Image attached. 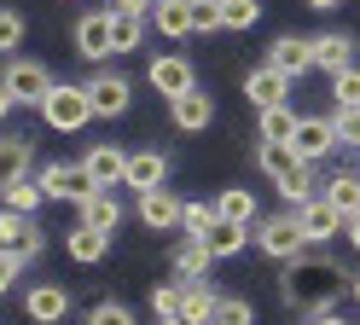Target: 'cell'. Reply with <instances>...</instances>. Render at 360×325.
Returning <instances> with one entry per match:
<instances>
[{
    "mask_svg": "<svg viewBox=\"0 0 360 325\" xmlns=\"http://www.w3.org/2000/svg\"><path fill=\"white\" fill-rule=\"evenodd\" d=\"M354 285V279L326 262V255H297V262H285V279H279V291H285V308H297V314H326L337 308V296H343Z\"/></svg>",
    "mask_w": 360,
    "mask_h": 325,
    "instance_id": "cell-1",
    "label": "cell"
},
{
    "mask_svg": "<svg viewBox=\"0 0 360 325\" xmlns=\"http://www.w3.org/2000/svg\"><path fill=\"white\" fill-rule=\"evenodd\" d=\"M41 122L53 134H82L94 122V99H87V82H58L47 99H41Z\"/></svg>",
    "mask_w": 360,
    "mask_h": 325,
    "instance_id": "cell-2",
    "label": "cell"
},
{
    "mask_svg": "<svg viewBox=\"0 0 360 325\" xmlns=\"http://www.w3.org/2000/svg\"><path fill=\"white\" fill-rule=\"evenodd\" d=\"M58 82L47 76V64H35V58H12L6 64V82H0V105L6 110H18V105H35L41 110V99H47Z\"/></svg>",
    "mask_w": 360,
    "mask_h": 325,
    "instance_id": "cell-3",
    "label": "cell"
},
{
    "mask_svg": "<svg viewBox=\"0 0 360 325\" xmlns=\"http://www.w3.org/2000/svg\"><path fill=\"white\" fill-rule=\"evenodd\" d=\"M256 244H262V255H274V262H297V255L308 250V232H302V221H297V209L256 221Z\"/></svg>",
    "mask_w": 360,
    "mask_h": 325,
    "instance_id": "cell-4",
    "label": "cell"
},
{
    "mask_svg": "<svg viewBox=\"0 0 360 325\" xmlns=\"http://www.w3.org/2000/svg\"><path fill=\"white\" fill-rule=\"evenodd\" d=\"M41 186H47V198H64V203H82L105 192V186H94V174H87V162H47V169L35 174Z\"/></svg>",
    "mask_w": 360,
    "mask_h": 325,
    "instance_id": "cell-5",
    "label": "cell"
},
{
    "mask_svg": "<svg viewBox=\"0 0 360 325\" xmlns=\"http://www.w3.org/2000/svg\"><path fill=\"white\" fill-rule=\"evenodd\" d=\"M290 146H297V157H302V162H326L337 146H343V134H337V116H302Z\"/></svg>",
    "mask_w": 360,
    "mask_h": 325,
    "instance_id": "cell-6",
    "label": "cell"
},
{
    "mask_svg": "<svg viewBox=\"0 0 360 325\" xmlns=\"http://www.w3.org/2000/svg\"><path fill=\"white\" fill-rule=\"evenodd\" d=\"M146 82H151V93H163V99H180V93H192V87H198V70L180 58V53H163V58H151Z\"/></svg>",
    "mask_w": 360,
    "mask_h": 325,
    "instance_id": "cell-7",
    "label": "cell"
},
{
    "mask_svg": "<svg viewBox=\"0 0 360 325\" xmlns=\"http://www.w3.org/2000/svg\"><path fill=\"white\" fill-rule=\"evenodd\" d=\"M297 221H302V232H308V244H326V238H337V232H349L343 209H337L326 192H320V198H308V203L297 209Z\"/></svg>",
    "mask_w": 360,
    "mask_h": 325,
    "instance_id": "cell-8",
    "label": "cell"
},
{
    "mask_svg": "<svg viewBox=\"0 0 360 325\" xmlns=\"http://www.w3.org/2000/svg\"><path fill=\"white\" fill-rule=\"evenodd\" d=\"M87 99H94V116H122L134 105V87L117 70H99V76H87Z\"/></svg>",
    "mask_w": 360,
    "mask_h": 325,
    "instance_id": "cell-9",
    "label": "cell"
},
{
    "mask_svg": "<svg viewBox=\"0 0 360 325\" xmlns=\"http://www.w3.org/2000/svg\"><path fill=\"white\" fill-rule=\"evenodd\" d=\"M244 99H250L256 110L290 105V76H285V70H274V64H262V70H250V76H244Z\"/></svg>",
    "mask_w": 360,
    "mask_h": 325,
    "instance_id": "cell-10",
    "label": "cell"
},
{
    "mask_svg": "<svg viewBox=\"0 0 360 325\" xmlns=\"http://www.w3.org/2000/svg\"><path fill=\"white\" fill-rule=\"evenodd\" d=\"M76 53L87 64H105L110 53H117V41H110V12H87L76 18Z\"/></svg>",
    "mask_w": 360,
    "mask_h": 325,
    "instance_id": "cell-11",
    "label": "cell"
},
{
    "mask_svg": "<svg viewBox=\"0 0 360 325\" xmlns=\"http://www.w3.org/2000/svg\"><path fill=\"white\" fill-rule=\"evenodd\" d=\"M140 221L151 232H174L180 221H186V203H180L169 186H151V192H140Z\"/></svg>",
    "mask_w": 360,
    "mask_h": 325,
    "instance_id": "cell-12",
    "label": "cell"
},
{
    "mask_svg": "<svg viewBox=\"0 0 360 325\" xmlns=\"http://www.w3.org/2000/svg\"><path fill=\"white\" fill-rule=\"evenodd\" d=\"M0 244H6L12 255H24V262H35L41 250V227H35V215H18V209H6V215H0Z\"/></svg>",
    "mask_w": 360,
    "mask_h": 325,
    "instance_id": "cell-13",
    "label": "cell"
},
{
    "mask_svg": "<svg viewBox=\"0 0 360 325\" xmlns=\"http://www.w3.org/2000/svg\"><path fill=\"white\" fill-rule=\"evenodd\" d=\"M256 169L274 180V186H285V180L308 174L314 162H302V157H297V146H267V139H262V146H256Z\"/></svg>",
    "mask_w": 360,
    "mask_h": 325,
    "instance_id": "cell-14",
    "label": "cell"
},
{
    "mask_svg": "<svg viewBox=\"0 0 360 325\" xmlns=\"http://www.w3.org/2000/svg\"><path fill=\"white\" fill-rule=\"evenodd\" d=\"M24 314L35 325H58L64 314H70V291H64V285H30L24 291Z\"/></svg>",
    "mask_w": 360,
    "mask_h": 325,
    "instance_id": "cell-15",
    "label": "cell"
},
{
    "mask_svg": "<svg viewBox=\"0 0 360 325\" xmlns=\"http://www.w3.org/2000/svg\"><path fill=\"white\" fill-rule=\"evenodd\" d=\"M169 116H174L180 134H204V128L215 122V99L192 87V93H180V99H169Z\"/></svg>",
    "mask_w": 360,
    "mask_h": 325,
    "instance_id": "cell-16",
    "label": "cell"
},
{
    "mask_svg": "<svg viewBox=\"0 0 360 325\" xmlns=\"http://www.w3.org/2000/svg\"><path fill=\"white\" fill-rule=\"evenodd\" d=\"M314 70H326V76H343V70H354V41H349L343 30L314 35Z\"/></svg>",
    "mask_w": 360,
    "mask_h": 325,
    "instance_id": "cell-17",
    "label": "cell"
},
{
    "mask_svg": "<svg viewBox=\"0 0 360 325\" xmlns=\"http://www.w3.org/2000/svg\"><path fill=\"white\" fill-rule=\"evenodd\" d=\"M267 64L285 70V76L297 82V76H308V70H314V41H302V35H279L274 46H267Z\"/></svg>",
    "mask_w": 360,
    "mask_h": 325,
    "instance_id": "cell-18",
    "label": "cell"
},
{
    "mask_svg": "<svg viewBox=\"0 0 360 325\" xmlns=\"http://www.w3.org/2000/svg\"><path fill=\"white\" fill-rule=\"evenodd\" d=\"M82 162H87V174H94V186H105V192H110V186H128V151H117V146H94Z\"/></svg>",
    "mask_w": 360,
    "mask_h": 325,
    "instance_id": "cell-19",
    "label": "cell"
},
{
    "mask_svg": "<svg viewBox=\"0 0 360 325\" xmlns=\"http://www.w3.org/2000/svg\"><path fill=\"white\" fill-rule=\"evenodd\" d=\"M151 30H157V35H169V41H180V35H198V12H192V0H157Z\"/></svg>",
    "mask_w": 360,
    "mask_h": 325,
    "instance_id": "cell-20",
    "label": "cell"
},
{
    "mask_svg": "<svg viewBox=\"0 0 360 325\" xmlns=\"http://www.w3.org/2000/svg\"><path fill=\"white\" fill-rule=\"evenodd\" d=\"M169 180V157L163 151H128V186H134V192H151V186H163Z\"/></svg>",
    "mask_w": 360,
    "mask_h": 325,
    "instance_id": "cell-21",
    "label": "cell"
},
{
    "mask_svg": "<svg viewBox=\"0 0 360 325\" xmlns=\"http://www.w3.org/2000/svg\"><path fill=\"white\" fill-rule=\"evenodd\" d=\"M221 314V296L204 285V279H186V296H180V319H192V325H215Z\"/></svg>",
    "mask_w": 360,
    "mask_h": 325,
    "instance_id": "cell-22",
    "label": "cell"
},
{
    "mask_svg": "<svg viewBox=\"0 0 360 325\" xmlns=\"http://www.w3.org/2000/svg\"><path fill=\"white\" fill-rule=\"evenodd\" d=\"M64 250H70V262H82V267H94V262H105V250H110V232H99V227H70V238H64Z\"/></svg>",
    "mask_w": 360,
    "mask_h": 325,
    "instance_id": "cell-23",
    "label": "cell"
},
{
    "mask_svg": "<svg viewBox=\"0 0 360 325\" xmlns=\"http://www.w3.org/2000/svg\"><path fill=\"white\" fill-rule=\"evenodd\" d=\"M0 192H6V209H18V215H35L41 198H47V186H41L35 174H12V180H0Z\"/></svg>",
    "mask_w": 360,
    "mask_h": 325,
    "instance_id": "cell-24",
    "label": "cell"
},
{
    "mask_svg": "<svg viewBox=\"0 0 360 325\" xmlns=\"http://www.w3.org/2000/svg\"><path fill=\"white\" fill-rule=\"evenodd\" d=\"M297 122H302V116L290 110V105H274V110H262L256 139H267V146H290V139H297Z\"/></svg>",
    "mask_w": 360,
    "mask_h": 325,
    "instance_id": "cell-25",
    "label": "cell"
},
{
    "mask_svg": "<svg viewBox=\"0 0 360 325\" xmlns=\"http://www.w3.org/2000/svg\"><path fill=\"white\" fill-rule=\"evenodd\" d=\"M76 209H82V227H99V232H117V221H122V203L110 198V192H94V198H82Z\"/></svg>",
    "mask_w": 360,
    "mask_h": 325,
    "instance_id": "cell-26",
    "label": "cell"
},
{
    "mask_svg": "<svg viewBox=\"0 0 360 325\" xmlns=\"http://www.w3.org/2000/svg\"><path fill=\"white\" fill-rule=\"evenodd\" d=\"M210 262H215V250H210L204 238H186V244L174 250V273H180V279H204Z\"/></svg>",
    "mask_w": 360,
    "mask_h": 325,
    "instance_id": "cell-27",
    "label": "cell"
},
{
    "mask_svg": "<svg viewBox=\"0 0 360 325\" xmlns=\"http://www.w3.org/2000/svg\"><path fill=\"white\" fill-rule=\"evenodd\" d=\"M215 209H221V221H238V227H256V198L244 192V186H227V192L215 198Z\"/></svg>",
    "mask_w": 360,
    "mask_h": 325,
    "instance_id": "cell-28",
    "label": "cell"
},
{
    "mask_svg": "<svg viewBox=\"0 0 360 325\" xmlns=\"http://www.w3.org/2000/svg\"><path fill=\"white\" fill-rule=\"evenodd\" d=\"M326 198L343 209V221H354L360 215V174H331L326 180Z\"/></svg>",
    "mask_w": 360,
    "mask_h": 325,
    "instance_id": "cell-29",
    "label": "cell"
},
{
    "mask_svg": "<svg viewBox=\"0 0 360 325\" xmlns=\"http://www.w3.org/2000/svg\"><path fill=\"white\" fill-rule=\"evenodd\" d=\"M244 238H250V227H238V221H215V232H210V250H215V262H227V255H238L244 250Z\"/></svg>",
    "mask_w": 360,
    "mask_h": 325,
    "instance_id": "cell-30",
    "label": "cell"
},
{
    "mask_svg": "<svg viewBox=\"0 0 360 325\" xmlns=\"http://www.w3.org/2000/svg\"><path fill=\"white\" fill-rule=\"evenodd\" d=\"M110 41H117V53H134V46L146 41V18H134V12H110Z\"/></svg>",
    "mask_w": 360,
    "mask_h": 325,
    "instance_id": "cell-31",
    "label": "cell"
},
{
    "mask_svg": "<svg viewBox=\"0 0 360 325\" xmlns=\"http://www.w3.org/2000/svg\"><path fill=\"white\" fill-rule=\"evenodd\" d=\"M30 139H18V134H6V139H0V169H6V180L12 174H30Z\"/></svg>",
    "mask_w": 360,
    "mask_h": 325,
    "instance_id": "cell-32",
    "label": "cell"
},
{
    "mask_svg": "<svg viewBox=\"0 0 360 325\" xmlns=\"http://www.w3.org/2000/svg\"><path fill=\"white\" fill-rule=\"evenodd\" d=\"M262 18V0H221V30H250Z\"/></svg>",
    "mask_w": 360,
    "mask_h": 325,
    "instance_id": "cell-33",
    "label": "cell"
},
{
    "mask_svg": "<svg viewBox=\"0 0 360 325\" xmlns=\"http://www.w3.org/2000/svg\"><path fill=\"white\" fill-rule=\"evenodd\" d=\"M215 221H221L215 203H186V221H180V227H186V238H210Z\"/></svg>",
    "mask_w": 360,
    "mask_h": 325,
    "instance_id": "cell-34",
    "label": "cell"
},
{
    "mask_svg": "<svg viewBox=\"0 0 360 325\" xmlns=\"http://www.w3.org/2000/svg\"><path fill=\"white\" fill-rule=\"evenodd\" d=\"M331 99H337V110H360V64L331 76Z\"/></svg>",
    "mask_w": 360,
    "mask_h": 325,
    "instance_id": "cell-35",
    "label": "cell"
},
{
    "mask_svg": "<svg viewBox=\"0 0 360 325\" xmlns=\"http://www.w3.org/2000/svg\"><path fill=\"white\" fill-rule=\"evenodd\" d=\"M215 325H256V308L244 296H221V314H215Z\"/></svg>",
    "mask_w": 360,
    "mask_h": 325,
    "instance_id": "cell-36",
    "label": "cell"
},
{
    "mask_svg": "<svg viewBox=\"0 0 360 325\" xmlns=\"http://www.w3.org/2000/svg\"><path fill=\"white\" fill-rule=\"evenodd\" d=\"M180 296H186V285H157V296H151L157 319H174V314H180Z\"/></svg>",
    "mask_w": 360,
    "mask_h": 325,
    "instance_id": "cell-37",
    "label": "cell"
},
{
    "mask_svg": "<svg viewBox=\"0 0 360 325\" xmlns=\"http://www.w3.org/2000/svg\"><path fill=\"white\" fill-rule=\"evenodd\" d=\"M87 325H134V314L122 308V302H99V308L87 314Z\"/></svg>",
    "mask_w": 360,
    "mask_h": 325,
    "instance_id": "cell-38",
    "label": "cell"
},
{
    "mask_svg": "<svg viewBox=\"0 0 360 325\" xmlns=\"http://www.w3.org/2000/svg\"><path fill=\"white\" fill-rule=\"evenodd\" d=\"M18 41H24V12L6 6L0 12V46H18Z\"/></svg>",
    "mask_w": 360,
    "mask_h": 325,
    "instance_id": "cell-39",
    "label": "cell"
},
{
    "mask_svg": "<svg viewBox=\"0 0 360 325\" xmlns=\"http://www.w3.org/2000/svg\"><path fill=\"white\" fill-rule=\"evenodd\" d=\"M192 12H198V35L221 30V0H192Z\"/></svg>",
    "mask_w": 360,
    "mask_h": 325,
    "instance_id": "cell-40",
    "label": "cell"
},
{
    "mask_svg": "<svg viewBox=\"0 0 360 325\" xmlns=\"http://www.w3.org/2000/svg\"><path fill=\"white\" fill-rule=\"evenodd\" d=\"M337 134H343V146L360 151V110H337Z\"/></svg>",
    "mask_w": 360,
    "mask_h": 325,
    "instance_id": "cell-41",
    "label": "cell"
},
{
    "mask_svg": "<svg viewBox=\"0 0 360 325\" xmlns=\"http://www.w3.org/2000/svg\"><path fill=\"white\" fill-rule=\"evenodd\" d=\"M24 267H30V262H24V255H12V250H6V255H0V285H6V291H12V279H18V273H24Z\"/></svg>",
    "mask_w": 360,
    "mask_h": 325,
    "instance_id": "cell-42",
    "label": "cell"
},
{
    "mask_svg": "<svg viewBox=\"0 0 360 325\" xmlns=\"http://www.w3.org/2000/svg\"><path fill=\"white\" fill-rule=\"evenodd\" d=\"M110 12H134V18H151L157 0H110Z\"/></svg>",
    "mask_w": 360,
    "mask_h": 325,
    "instance_id": "cell-43",
    "label": "cell"
},
{
    "mask_svg": "<svg viewBox=\"0 0 360 325\" xmlns=\"http://www.w3.org/2000/svg\"><path fill=\"white\" fill-rule=\"evenodd\" d=\"M308 325H349V319L337 314V308H326V314H308Z\"/></svg>",
    "mask_w": 360,
    "mask_h": 325,
    "instance_id": "cell-44",
    "label": "cell"
},
{
    "mask_svg": "<svg viewBox=\"0 0 360 325\" xmlns=\"http://www.w3.org/2000/svg\"><path fill=\"white\" fill-rule=\"evenodd\" d=\"M302 6H314V12H331V6H343V0H302Z\"/></svg>",
    "mask_w": 360,
    "mask_h": 325,
    "instance_id": "cell-45",
    "label": "cell"
},
{
    "mask_svg": "<svg viewBox=\"0 0 360 325\" xmlns=\"http://www.w3.org/2000/svg\"><path fill=\"white\" fill-rule=\"evenodd\" d=\"M349 244H354V250H360V215H354V221H349Z\"/></svg>",
    "mask_w": 360,
    "mask_h": 325,
    "instance_id": "cell-46",
    "label": "cell"
},
{
    "mask_svg": "<svg viewBox=\"0 0 360 325\" xmlns=\"http://www.w3.org/2000/svg\"><path fill=\"white\" fill-rule=\"evenodd\" d=\"M157 325H192V319H180V314H174V319H157Z\"/></svg>",
    "mask_w": 360,
    "mask_h": 325,
    "instance_id": "cell-47",
    "label": "cell"
},
{
    "mask_svg": "<svg viewBox=\"0 0 360 325\" xmlns=\"http://www.w3.org/2000/svg\"><path fill=\"white\" fill-rule=\"evenodd\" d=\"M349 291H354V302H360V279H354V285H349Z\"/></svg>",
    "mask_w": 360,
    "mask_h": 325,
    "instance_id": "cell-48",
    "label": "cell"
}]
</instances>
